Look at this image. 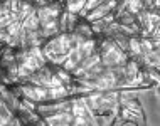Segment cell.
I'll return each mask as SVG.
<instances>
[{
  "mask_svg": "<svg viewBox=\"0 0 160 126\" xmlns=\"http://www.w3.org/2000/svg\"><path fill=\"white\" fill-rule=\"evenodd\" d=\"M74 116L71 114V111H56L52 114L46 116V124L49 126H69Z\"/></svg>",
  "mask_w": 160,
  "mask_h": 126,
  "instance_id": "1",
  "label": "cell"
},
{
  "mask_svg": "<svg viewBox=\"0 0 160 126\" xmlns=\"http://www.w3.org/2000/svg\"><path fill=\"white\" fill-rule=\"evenodd\" d=\"M0 99H2L3 103L7 104V108L10 111H19V108H20V101H19V98L15 96L14 93H10V91H7V88H3L2 91H0Z\"/></svg>",
  "mask_w": 160,
  "mask_h": 126,
  "instance_id": "2",
  "label": "cell"
},
{
  "mask_svg": "<svg viewBox=\"0 0 160 126\" xmlns=\"http://www.w3.org/2000/svg\"><path fill=\"white\" fill-rule=\"evenodd\" d=\"M68 98V88L66 86H56V88H49V103L51 101H59V99Z\"/></svg>",
  "mask_w": 160,
  "mask_h": 126,
  "instance_id": "3",
  "label": "cell"
},
{
  "mask_svg": "<svg viewBox=\"0 0 160 126\" xmlns=\"http://www.w3.org/2000/svg\"><path fill=\"white\" fill-rule=\"evenodd\" d=\"M98 62H101V56L98 54V52H94V54H91V56H88V57H84V59H81V62L78 64L83 71L86 72L88 69H91L94 64H98Z\"/></svg>",
  "mask_w": 160,
  "mask_h": 126,
  "instance_id": "4",
  "label": "cell"
},
{
  "mask_svg": "<svg viewBox=\"0 0 160 126\" xmlns=\"http://www.w3.org/2000/svg\"><path fill=\"white\" fill-rule=\"evenodd\" d=\"M22 27H25L27 30H39V27H41V22H39V19H37L36 10L31 12V14H29V15L22 20Z\"/></svg>",
  "mask_w": 160,
  "mask_h": 126,
  "instance_id": "5",
  "label": "cell"
},
{
  "mask_svg": "<svg viewBox=\"0 0 160 126\" xmlns=\"http://www.w3.org/2000/svg\"><path fill=\"white\" fill-rule=\"evenodd\" d=\"M12 118H14V111L8 109L7 104L0 99V126H7Z\"/></svg>",
  "mask_w": 160,
  "mask_h": 126,
  "instance_id": "6",
  "label": "cell"
},
{
  "mask_svg": "<svg viewBox=\"0 0 160 126\" xmlns=\"http://www.w3.org/2000/svg\"><path fill=\"white\" fill-rule=\"evenodd\" d=\"M79 52H81V56H83V59L94 54V52H96V42H94L93 39H86L84 44L79 47Z\"/></svg>",
  "mask_w": 160,
  "mask_h": 126,
  "instance_id": "7",
  "label": "cell"
},
{
  "mask_svg": "<svg viewBox=\"0 0 160 126\" xmlns=\"http://www.w3.org/2000/svg\"><path fill=\"white\" fill-rule=\"evenodd\" d=\"M22 66H24L25 69H29V71H31V74H32V72H36V71H39V69L42 67L41 64H39V61H37L36 57H34V56L31 54V52H29V54H27V57L24 59Z\"/></svg>",
  "mask_w": 160,
  "mask_h": 126,
  "instance_id": "8",
  "label": "cell"
},
{
  "mask_svg": "<svg viewBox=\"0 0 160 126\" xmlns=\"http://www.w3.org/2000/svg\"><path fill=\"white\" fill-rule=\"evenodd\" d=\"M120 106L127 108V109L133 111V113H142V104L138 103V99H137V98L127 99V101H122V103H120Z\"/></svg>",
  "mask_w": 160,
  "mask_h": 126,
  "instance_id": "9",
  "label": "cell"
},
{
  "mask_svg": "<svg viewBox=\"0 0 160 126\" xmlns=\"http://www.w3.org/2000/svg\"><path fill=\"white\" fill-rule=\"evenodd\" d=\"M84 5H86V0H72V2H66V8L64 10L78 14L81 8H84Z\"/></svg>",
  "mask_w": 160,
  "mask_h": 126,
  "instance_id": "10",
  "label": "cell"
},
{
  "mask_svg": "<svg viewBox=\"0 0 160 126\" xmlns=\"http://www.w3.org/2000/svg\"><path fill=\"white\" fill-rule=\"evenodd\" d=\"M72 32H78V34H81V36L83 37H86V39H93V30H91V27H89L88 24H78L76 27H74V30H72Z\"/></svg>",
  "mask_w": 160,
  "mask_h": 126,
  "instance_id": "11",
  "label": "cell"
},
{
  "mask_svg": "<svg viewBox=\"0 0 160 126\" xmlns=\"http://www.w3.org/2000/svg\"><path fill=\"white\" fill-rule=\"evenodd\" d=\"M127 10L130 12V14L137 15L140 10H145V8H143V2H142V0H130L128 5H127Z\"/></svg>",
  "mask_w": 160,
  "mask_h": 126,
  "instance_id": "12",
  "label": "cell"
},
{
  "mask_svg": "<svg viewBox=\"0 0 160 126\" xmlns=\"http://www.w3.org/2000/svg\"><path fill=\"white\" fill-rule=\"evenodd\" d=\"M29 52L39 61V64L41 66H46V62H47V59H46V56H44V52H42V47H29Z\"/></svg>",
  "mask_w": 160,
  "mask_h": 126,
  "instance_id": "13",
  "label": "cell"
},
{
  "mask_svg": "<svg viewBox=\"0 0 160 126\" xmlns=\"http://www.w3.org/2000/svg\"><path fill=\"white\" fill-rule=\"evenodd\" d=\"M116 20H118L120 24H123V25H130V24L137 22V17L133 15V14H130L128 10H123V12H122V14H120V17H118V19H116Z\"/></svg>",
  "mask_w": 160,
  "mask_h": 126,
  "instance_id": "14",
  "label": "cell"
},
{
  "mask_svg": "<svg viewBox=\"0 0 160 126\" xmlns=\"http://www.w3.org/2000/svg\"><path fill=\"white\" fill-rule=\"evenodd\" d=\"M140 41V51H142V56H147L150 51H153V44H152V39H138Z\"/></svg>",
  "mask_w": 160,
  "mask_h": 126,
  "instance_id": "15",
  "label": "cell"
},
{
  "mask_svg": "<svg viewBox=\"0 0 160 126\" xmlns=\"http://www.w3.org/2000/svg\"><path fill=\"white\" fill-rule=\"evenodd\" d=\"M106 14L103 10H99V8L96 7V8H93V10H89L88 12V15L84 17L86 20H88V22H93V20H98V19H103V17H105Z\"/></svg>",
  "mask_w": 160,
  "mask_h": 126,
  "instance_id": "16",
  "label": "cell"
},
{
  "mask_svg": "<svg viewBox=\"0 0 160 126\" xmlns=\"http://www.w3.org/2000/svg\"><path fill=\"white\" fill-rule=\"evenodd\" d=\"M89 27H91L93 34H101L103 29L106 27V24L103 22V19H98V20H93V22H89Z\"/></svg>",
  "mask_w": 160,
  "mask_h": 126,
  "instance_id": "17",
  "label": "cell"
},
{
  "mask_svg": "<svg viewBox=\"0 0 160 126\" xmlns=\"http://www.w3.org/2000/svg\"><path fill=\"white\" fill-rule=\"evenodd\" d=\"M20 27H22V22H19V20H15V22H12L8 27L5 29L7 30V34L8 36H19V32H20Z\"/></svg>",
  "mask_w": 160,
  "mask_h": 126,
  "instance_id": "18",
  "label": "cell"
},
{
  "mask_svg": "<svg viewBox=\"0 0 160 126\" xmlns=\"http://www.w3.org/2000/svg\"><path fill=\"white\" fill-rule=\"evenodd\" d=\"M56 74H58V77H59V79H61L62 82H71V81H72L71 72L66 71V69H62V67H59L58 71H56Z\"/></svg>",
  "mask_w": 160,
  "mask_h": 126,
  "instance_id": "19",
  "label": "cell"
},
{
  "mask_svg": "<svg viewBox=\"0 0 160 126\" xmlns=\"http://www.w3.org/2000/svg\"><path fill=\"white\" fill-rule=\"evenodd\" d=\"M76 22H78V14L68 12V32H72V30H74Z\"/></svg>",
  "mask_w": 160,
  "mask_h": 126,
  "instance_id": "20",
  "label": "cell"
},
{
  "mask_svg": "<svg viewBox=\"0 0 160 126\" xmlns=\"http://www.w3.org/2000/svg\"><path fill=\"white\" fill-rule=\"evenodd\" d=\"M71 124H72V126H86V124H88V118H86V114H83V116H74V118H72V121H71Z\"/></svg>",
  "mask_w": 160,
  "mask_h": 126,
  "instance_id": "21",
  "label": "cell"
},
{
  "mask_svg": "<svg viewBox=\"0 0 160 126\" xmlns=\"http://www.w3.org/2000/svg\"><path fill=\"white\" fill-rule=\"evenodd\" d=\"M62 84H64V82L58 77V74H52V76H51V88H56V86H62Z\"/></svg>",
  "mask_w": 160,
  "mask_h": 126,
  "instance_id": "22",
  "label": "cell"
},
{
  "mask_svg": "<svg viewBox=\"0 0 160 126\" xmlns=\"http://www.w3.org/2000/svg\"><path fill=\"white\" fill-rule=\"evenodd\" d=\"M113 20H115V14H113V12H108V14L103 17V22H105L106 25L110 24V22H113Z\"/></svg>",
  "mask_w": 160,
  "mask_h": 126,
  "instance_id": "23",
  "label": "cell"
},
{
  "mask_svg": "<svg viewBox=\"0 0 160 126\" xmlns=\"http://www.w3.org/2000/svg\"><path fill=\"white\" fill-rule=\"evenodd\" d=\"M115 2H122V0H115Z\"/></svg>",
  "mask_w": 160,
  "mask_h": 126,
  "instance_id": "24",
  "label": "cell"
}]
</instances>
